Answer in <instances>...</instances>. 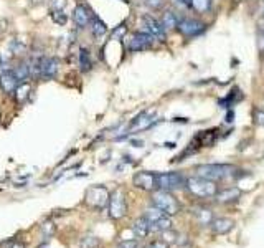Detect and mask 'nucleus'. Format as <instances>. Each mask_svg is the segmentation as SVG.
Listing matches in <instances>:
<instances>
[{"mask_svg": "<svg viewBox=\"0 0 264 248\" xmlns=\"http://www.w3.org/2000/svg\"><path fill=\"white\" fill-rule=\"evenodd\" d=\"M195 172L200 177L210 179V181H226V179H238L241 177L243 171H240L238 167L231 164H202L195 167Z\"/></svg>", "mask_w": 264, "mask_h": 248, "instance_id": "obj_1", "label": "nucleus"}, {"mask_svg": "<svg viewBox=\"0 0 264 248\" xmlns=\"http://www.w3.org/2000/svg\"><path fill=\"white\" fill-rule=\"evenodd\" d=\"M180 2H182V4H187V5H188V4L192 5V0H180Z\"/></svg>", "mask_w": 264, "mask_h": 248, "instance_id": "obj_34", "label": "nucleus"}, {"mask_svg": "<svg viewBox=\"0 0 264 248\" xmlns=\"http://www.w3.org/2000/svg\"><path fill=\"white\" fill-rule=\"evenodd\" d=\"M187 179H184L180 172H163L157 174V189L160 190H173L185 185Z\"/></svg>", "mask_w": 264, "mask_h": 248, "instance_id": "obj_7", "label": "nucleus"}, {"mask_svg": "<svg viewBox=\"0 0 264 248\" xmlns=\"http://www.w3.org/2000/svg\"><path fill=\"white\" fill-rule=\"evenodd\" d=\"M60 70V63L56 58H41L40 60V76L45 79H53Z\"/></svg>", "mask_w": 264, "mask_h": 248, "instance_id": "obj_14", "label": "nucleus"}, {"mask_svg": "<svg viewBox=\"0 0 264 248\" xmlns=\"http://www.w3.org/2000/svg\"><path fill=\"white\" fill-rule=\"evenodd\" d=\"M125 32H127V28H125V25H119V27L112 32V38H117V36H124Z\"/></svg>", "mask_w": 264, "mask_h": 248, "instance_id": "obj_30", "label": "nucleus"}, {"mask_svg": "<svg viewBox=\"0 0 264 248\" xmlns=\"http://www.w3.org/2000/svg\"><path fill=\"white\" fill-rule=\"evenodd\" d=\"M52 18H53V22L60 23V25H65L68 22L66 12H52Z\"/></svg>", "mask_w": 264, "mask_h": 248, "instance_id": "obj_27", "label": "nucleus"}, {"mask_svg": "<svg viewBox=\"0 0 264 248\" xmlns=\"http://www.w3.org/2000/svg\"><path fill=\"white\" fill-rule=\"evenodd\" d=\"M235 228V220L228 219V217H218V219H213L211 222V230L216 235H226L230 233Z\"/></svg>", "mask_w": 264, "mask_h": 248, "instance_id": "obj_16", "label": "nucleus"}, {"mask_svg": "<svg viewBox=\"0 0 264 248\" xmlns=\"http://www.w3.org/2000/svg\"><path fill=\"white\" fill-rule=\"evenodd\" d=\"M93 66V61H91V57H90V52L87 50H79V68L83 71H90Z\"/></svg>", "mask_w": 264, "mask_h": 248, "instance_id": "obj_23", "label": "nucleus"}, {"mask_svg": "<svg viewBox=\"0 0 264 248\" xmlns=\"http://www.w3.org/2000/svg\"><path fill=\"white\" fill-rule=\"evenodd\" d=\"M20 83L22 81L18 78V74L15 73V70H4L0 73V88L5 93H9V95H14Z\"/></svg>", "mask_w": 264, "mask_h": 248, "instance_id": "obj_10", "label": "nucleus"}, {"mask_svg": "<svg viewBox=\"0 0 264 248\" xmlns=\"http://www.w3.org/2000/svg\"><path fill=\"white\" fill-rule=\"evenodd\" d=\"M154 43V36L147 33V32H139L136 33L134 36L130 38L129 42V50L130 52H144V50H147L152 47Z\"/></svg>", "mask_w": 264, "mask_h": 248, "instance_id": "obj_11", "label": "nucleus"}, {"mask_svg": "<svg viewBox=\"0 0 264 248\" xmlns=\"http://www.w3.org/2000/svg\"><path fill=\"white\" fill-rule=\"evenodd\" d=\"M155 122V111H144L139 116L134 117V121L130 122V133L134 131H142V129L150 128Z\"/></svg>", "mask_w": 264, "mask_h": 248, "instance_id": "obj_13", "label": "nucleus"}, {"mask_svg": "<svg viewBox=\"0 0 264 248\" xmlns=\"http://www.w3.org/2000/svg\"><path fill=\"white\" fill-rule=\"evenodd\" d=\"M144 2H146V5L150 9H160L163 0H144Z\"/></svg>", "mask_w": 264, "mask_h": 248, "instance_id": "obj_31", "label": "nucleus"}, {"mask_svg": "<svg viewBox=\"0 0 264 248\" xmlns=\"http://www.w3.org/2000/svg\"><path fill=\"white\" fill-rule=\"evenodd\" d=\"M147 248H170V245H168L165 240H154L150 241Z\"/></svg>", "mask_w": 264, "mask_h": 248, "instance_id": "obj_29", "label": "nucleus"}, {"mask_svg": "<svg viewBox=\"0 0 264 248\" xmlns=\"http://www.w3.org/2000/svg\"><path fill=\"white\" fill-rule=\"evenodd\" d=\"M142 215L146 217L150 225H152V230H154V232H162V233H165V232H170V230H172L173 223H172L170 215H167L165 212H162V210L157 209L155 205L147 207L146 210H144Z\"/></svg>", "mask_w": 264, "mask_h": 248, "instance_id": "obj_3", "label": "nucleus"}, {"mask_svg": "<svg viewBox=\"0 0 264 248\" xmlns=\"http://www.w3.org/2000/svg\"><path fill=\"white\" fill-rule=\"evenodd\" d=\"M205 30V23L193 20V18H185V20H180L179 23V32L185 36H197Z\"/></svg>", "mask_w": 264, "mask_h": 248, "instance_id": "obj_12", "label": "nucleus"}, {"mask_svg": "<svg viewBox=\"0 0 264 248\" xmlns=\"http://www.w3.org/2000/svg\"><path fill=\"white\" fill-rule=\"evenodd\" d=\"M93 17L94 15L91 14V10L87 9L86 5H76V9L73 12V20L79 28H84L87 25H91Z\"/></svg>", "mask_w": 264, "mask_h": 248, "instance_id": "obj_15", "label": "nucleus"}, {"mask_svg": "<svg viewBox=\"0 0 264 248\" xmlns=\"http://www.w3.org/2000/svg\"><path fill=\"white\" fill-rule=\"evenodd\" d=\"M142 27H144V32L150 33L155 40H159V42H165L167 40L165 28H163V25L159 20H155L154 17L144 15L142 17Z\"/></svg>", "mask_w": 264, "mask_h": 248, "instance_id": "obj_8", "label": "nucleus"}, {"mask_svg": "<svg viewBox=\"0 0 264 248\" xmlns=\"http://www.w3.org/2000/svg\"><path fill=\"white\" fill-rule=\"evenodd\" d=\"M132 182L137 189H142V190H147V192H152L157 189V174L155 172H147V171H142V172H137Z\"/></svg>", "mask_w": 264, "mask_h": 248, "instance_id": "obj_9", "label": "nucleus"}, {"mask_svg": "<svg viewBox=\"0 0 264 248\" xmlns=\"http://www.w3.org/2000/svg\"><path fill=\"white\" fill-rule=\"evenodd\" d=\"M152 203L160 209L162 212H165L167 215H177L180 212V202L175 198L168 190H160L157 189L152 194Z\"/></svg>", "mask_w": 264, "mask_h": 248, "instance_id": "obj_4", "label": "nucleus"}, {"mask_svg": "<svg viewBox=\"0 0 264 248\" xmlns=\"http://www.w3.org/2000/svg\"><path fill=\"white\" fill-rule=\"evenodd\" d=\"M99 240L96 237H84L81 240V248H98Z\"/></svg>", "mask_w": 264, "mask_h": 248, "instance_id": "obj_26", "label": "nucleus"}, {"mask_svg": "<svg viewBox=\"0 0 264 248\" xmlns=\"http://www.w3.org/2000/svg\"><path fill=\"white\" fill-rule=\"evenodd\" d=\"M193 215H195V219H197V222L200 223V225H211V222H213L211 210L198 207V209L193 210Z\"/></svg>", "mask_w": 264, "mask_h": 248, "instance_id": "obj_19", "label": "nucleus"}, {"mask_svg": "<svg viewBox=\"0 0 264 248\" xmlns=\"http://www.w3.org/2000/svg\"><path fill=\"white\" fill-rule=\"evenodd\" d=\"M226 121H233V113H231V111H230V114H226Z\"/></svg>", "mask_w": 264, "mask_h": 248, "instance_id": "obj_33", "label": "nucleus"}, {"mask_svg": "<svg viewBox=\"0 0 264 248\" xmlns=\"http://www.w3.org/2000/svg\"><path fill=\"white\" fill-rule=\"evenodd\" d=\"M185 187L192 195L198 197V198H211L218 194L216 182L210 181V179L200 177V176L188 177L187 182H185Z\"/></svg>", "mask_w": 264, "mask_h": 248, "instance_id": "obj_2", "label": "nucleus"}, {"mask_svg": "<svg viewBox=\"0 0 264 248\" xmlns=\"http://www.w3.org/2000/svg\"><path fill=\"white\" fill-rule=\"evenodd\" d=\"M108 210H109V217L114 220L122 219V217L127 214V202H125V194L122 189H116L109 197V203H108Z\"/></svg>", "mask_w": 264, "mask_h": 248, "instance_id": "obj_6", "label": "nucleus"}, {"mask_svg": "<svg viewBox=\"0 0 264 248\" xmlns=\"http://www.w3.org/2000/svg\"><path fill=\"white\" fill-rule=\"evenodd\" d=\"M132 232H134L137 238H146V237H149V233L154 230H152V225L149 223V220L142 215L132 223Z\"/></svg>", "mask_w": 264, "mask_h": 248, "instance_id": "obj_17", "label": "nucleus"}, {"mask_svg": "<svg viewBox=\"0 0 264 248\" xmlns=\"http://www.w3.org/2000/svg\"><path fill=\"white\" fill-rule=\"evenodd\" d=\"M241 195V190L236 189V187H228V189H223V190H218V194L215 195L218 202L222 203H228V202H233L236 198H240Z\"/></svg>", "mask_w": 264, "mask_h": 248, "instance_id": "obj_18", "label": "nucleus"}, {"mask_svg": "<svg viewBox=\"0 0 264 248\" xmlns=\"http://www.w3.org/2000/svg\"><path fill=\"white\" fill-rule=\"evenodd\" d=\"M192 5H193V9L197 10V12H206V10H210L211 7V0H192Z\"/></svg>", "mask_w": 264, "mask_h": 248, "instance_id": "obj_25", "label": "nucleus"}, {"mask_svg": "<svg viewBox=\"0 0 264 248\" xmlns=\"http://www.w3.org/2000/svg\"><path fill=\"white\" fill-rule=\"evenodd\" d=\"M116 248H139V243L136 240H122L119 241Z\"/></svg>", "mask_w": 264, "mask_h": 248, "instance_id": "obj_28", "label": "nucleus"}, {"mask_svg": "<svg viewBox=\"0 0 264 248\" xmlns=\"http://www.w3.org/2000/svg\"><path fill=\"white\" fill-rule=\"evenodd\" d=\"M160 23L163 25V28H165V30H170V28H179L180 20H179V17H177L175 12L167 10L165 14L162 15V22Z\"/></svg>", "mask_w": 264, "mask_h": 248, "instance_id": "obj_20", "label": "nucleus"}, {"mask_svg": "<svg viewBox=\"0 0 264 248\" xmlns=\"http://www.w3.org/2000/svg\"><path fill=\"white\" fill-rule=\"evenodd\" d=\"M10 248H25V245L23 243H18V241H17V243H14Z\"/></svg>", "mask_w": 264, "mask_h": 248, "instance_id": "obj_32", "label": "nucleus"}, {"mask_svg": "<svg viewBox=\"0 0 264 248\" xmlns=\"http://www.w3.org/2000/svg\"><path fill=\"white\" fill-rule=\"evenodd\" d=\"M31 2H33V0H31ZM41 2H43V0H36V2H35V4H41Z\"/></svg>", "mask_w": 264, "mask_h": 248, "instance_id": "obj_35", "label": "nucleus"}, {"mask_svg": "<svg viewBox=\"0 0 264 248\" xmlns=\"http://www.w3.org/2000/svg\"><path fill=\"white\" fill-rule=\"evenodd\" d=\"M106 32H108V27H106V23L101 20V18H98L96 15H94L93 20H91V33L96 36V38H99V36L106 35Z\"/></svg>", "mask_w": 264, "mask_h": 248, "instance_id": "obj_21", "label": "nucleus"}, {"mask_svg": "<svg viewBox=\"0 0 264 248\" xmlns=\"http://www.w3.org/2000/svg\"><path fill=\"white\" fill-rule=\"evenodd\" d=\"M124 2H127V0H124Z\"/></svg>", "mask_w": 264, "mask_h": 248, "instance_id": "obj_36", "label": "nucleus"}, {"mask_svg": "<svg viewBox=\"0 0 264 248\" xmlns=\"http://www.w3.org/2000/svg\"><path fill=\"white\" fill-rule=\"evenodd\" d=\"M70 0H50V12H66Z\"/></svg>", "mask_w": 264, "mask_h": 248, "instance_id": "obj_24", "label": "nucleus"}, {"mask_svg": "<svg viewBox=\"0 0 264 248\" xmlns=\"http://www.w3.org/2000/svg\"><path fill=\"white\" fill-rule=\"evenodd\" d=\"M30 91H31V86L27 83V81H22L20 85H18V88L15 90V93H14V96H15V99L18 103H25L28 99V96H30Z\"/></svg>", "mask_w": 264, "mask_h": 248, "instance_id": "obj_22", "label": "nucleus"}, {"mask_svg": "<svg viewBox=\"0 0 264 248\" xmlns=\"http://www.w3.org/2000/svg\"><path fill=\"white\" fill-rule=\"evenodd\" d=\"M109 190L104 187V185H93L86 190L84 202L87 207H91L94 210H103L109 203Z\"/></svg>", "mask_w": 264, "mask_h": 248, "instance_id": "obj_5", "label": "nucleus"}]
</instances>
